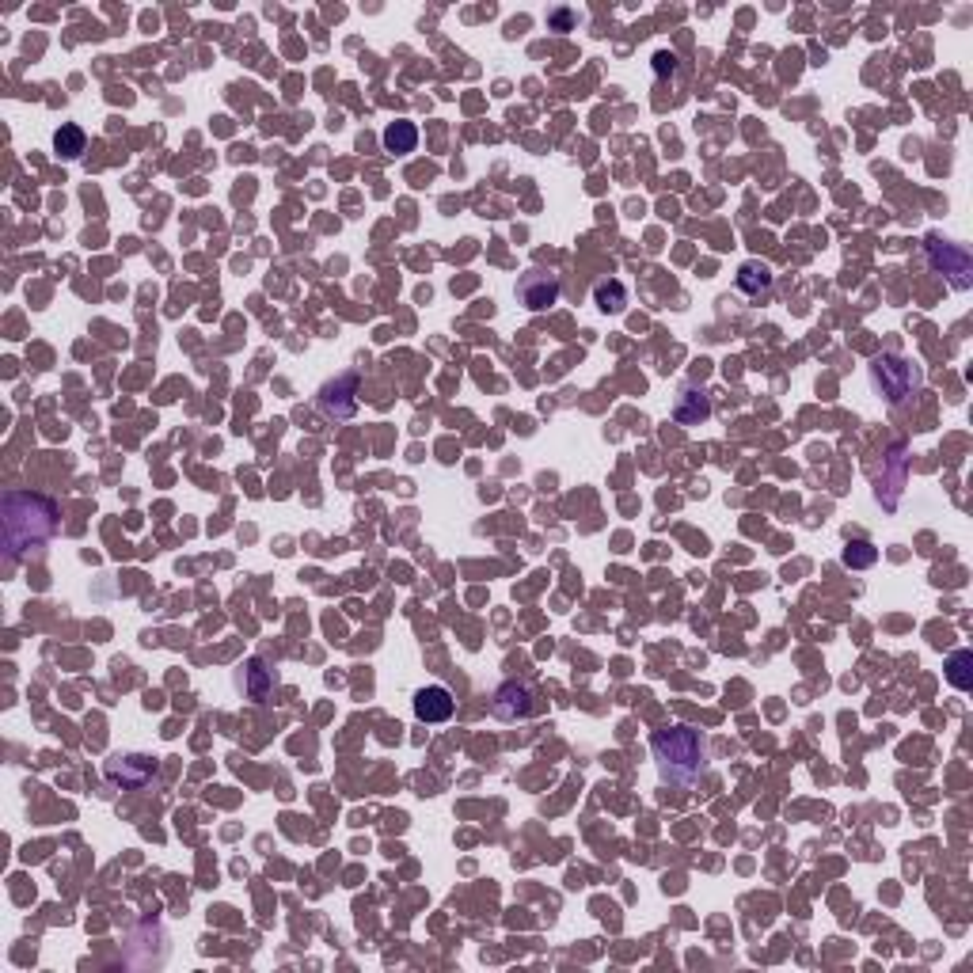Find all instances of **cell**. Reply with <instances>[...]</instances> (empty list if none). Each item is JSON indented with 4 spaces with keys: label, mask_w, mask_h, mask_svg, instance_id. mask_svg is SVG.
I'll return each instance as SVG.
<instances>
[{
    "label": "cell",
    "mask_w": 973,
    "mask_h": 973,
    "mask_svg": "<svg viewBox=\"0 0 973 973\" xmlns=\"http://www.w3.org/2000/svg\"><path fill=\"white\" fill-rule=\"evenodd\" d=\"M650 749H654V761H658L662 780L681 783V787L700 780L707 749H704V738H700L692 726H669V730H658V734L650 738Z\"/></svg>",
    "instance_id": "cell-2"
},
{
    "label": "cell",
    "mask_w": 973,
    "mask_h": 973,
    "mask_svg": "<svg viewBox=\"0 0 973 973\" xmlns=\"http://www.w3.org/2000/svg\"><path fill=\"white\" fill-rule=\"evenodd\" d=\"M533 692L517 681H506V685L495 692V715L502 723H517V719H529L533 715Z\"/></svg>",
    "instance_id": "cell-9"
},
{
    "label": "cell",
    "mask_w": 973,
    "mask_h": 973,
    "mask_svg": "<svg viewBox=\"0 0 973 973\" xmlns=\"http://www.w3.org/2000/svg\"><path fill=\"white\" fill-rule=\"evenodd\" d=\"M453 707H457V700H453V692L445 685H430L415 696V715H419L422 723H445V719H453Z\"/></svg>",
    "instance_id": "cell-10"
},
{
    "label": "cell",
    "mask_w": 973,
    "mask_h": 973,
    "mask_svg": "<svg viewBox=\"0 0 973 973\" xmlns=\"http://www.w3.org/2000/svg\"><path fill=\"white\" fill-rule=\"evenodd\" d=\"M871 381H875V388L886 396V403H905L909 396H913V388L920 384V377H916V369L901 354H882V358H875L871 362Z\"/></svg>",
    "instance_id": "cell-3"
},
{
    "label": "cell",
    "mask_w": 973,
    "mask_h": 973,
    "mask_svg": "<svg viewBox=\"0 0 973 973\" xmlns=\"http://www.w3.org/2000/svg\"><path fill=\"white\" fill-rule=\"evenodd\" d=\"M0 517H4V555L12 563L39 552L42 544L58 533L61 521L58 506L50 498L35 495V491H8L0 502Z\"/></svg>",
    "instance_id": "cell-1"
},
{
    "label": "cell",
    "mask_w": 973,
    "mask_h": 973,
    "mask_svg": "<svg viewBox=\"0 0 973 973\" xmlns=\"http://www.w3.org/2000/svg\"><path fill=\"white\" fill-rule=\"evenodd\" d=\"M270 685H274V673H270L259 658H251L248 669H244V688H248L251 700H267Z\"/></svg>",
    "instance_id": "cell-15"
},
{
    "label": "cell",
    "mask_w": 973,
    "mask_h": 973,
    "mask_svg": "<svg viewBox=\"0 0 973 973\" xmlns=\"http://www.w3.org/2000/svg\"><path fill=\"white\" fill-rule=\"evenodd\" d=\"M593 305L601 308V312H609V316H620L628 308V289H624V282H616V278L597 282L593 286Z\"/></svg>",
    "instance_id": "cell-13"
},
{
    "label": "cell",
    "mask_w": 973,
    "mask_h": 973,
    "mask_svg": "<svg viewBox=\"0 0 973 973\" xmlns=\"http://www.w3.org/2000/svg\"><path fill=\"white\" fill-rule=\"evenodd\" d=\"M738 289H742L745 297H761V293L772 289V270L764 267V263H745L738 270Z\"/></svg>",
    "instance_id": "cell-14"
},
{
    "label": "cell",
    "mask_w": 973,
    "mask_h": 973,
    "mask_svg": "<svg viewBox=\"0 0 973 973\" xmlns=\"http://www.w3.org/2000/svg\"><path fill=\"white\" fill-rule=\"evenodd\" d=\"M878 559L875 544H867V540H848V548L840 552V563L844 567H852V571H863V567H871Z\"/></svg>",
    "instance_id": "cell-18"
},
{
    "label": "cell",
    "mask_w": 973,
    "mask_h": 973,
    "mask_svg": "<svg viewBox=\"0 0 973 973\" xmlns=\"http://www.w3.org/2000/svg\"><path fill=\"white\" fill-rule=\"evenodd\" d=\"M673 419L681 422V426H700V422L711 419V400H707V392H696V388L681 392V396H677V407H673Z\"/></svg>",
    "instance_id": "cell-11"
},
{
    "label": "cell",
    "mask_w": 973,
    "mask_h": 973,
    "mask_svg": "<svg viewBox=\"0 0 973 973\" xmlns=\"http://www.w3.org/2000/svg\"><path fill=\"white\" fill-rule=\"evenodd\" d=\"M905 468H909V457H905V445H894L890 457H882V472L875 479V495L886 510H894L901 502V491H905Z\"/></svg>",
    "instance_id": "cell-7"
},
{
    "label": "cell",
    "mask_w": 973,
    "mask_h": 973,
    "mask_svg": "<svg viewBox=\"0 0 973 973\" xmlns=\"http://www.w3.org/2000/svg\"><path fill=\"white\" fill-rule=\"evenodd\" d=\"M947 681H951L954 688H966L973 685V654L970 650H954L951 658H947Z\"/></svg>",
    "instance_id": "cell-17"
},
{
    "label": "cell",
    "mask_w": 973,
    "mask_h": 973,
    "mask_svg": "<svg viewBox=\"0 0 973 973\" xmlns=\"http://www.w3.org/2000/svg\"><path fill=\"white\" fill-rule=\"evenodd\" d=\"M84 145H88V137H84V130L73 126V122H65L58 134H54V149H58L65 160H77V156L84 153Z\"/></svg>",
    "instance_id": "cell-16"
},
{
    "label": "cell",
    "mask_w": 973,
    "mask_h": 973,
    "mask_svg": "<svg viewBox=\"0 0 973 973\" xmlns=\"http://www.w3.org/2000/svg\"><path fill=\"white\" fill-rule=\"evenodd\" d=\"M156 776L153 757H141V753H118L107 761V780L118 787H145Z\"/></svg>",
    "instance_id": "cell-8"
},
{
    "label": "cell",
    "mask_w": 973,
    "mask_h": 973,
    "mask_svg": "<svg viewBox=\"0 0 973 973\" xmlns=\"http://www.w3.org/2000/svg\"><path fill=\"white\" fill-rule=\"evenodd\" d=\"M559 274H548V270H529L517 278V301L529 308V312H548V308L559 301Z\"/></svg>",
    "instance_id": "cell-5"
},
{
    "label": "cell",
    "mask_w": 973,
    "mask_h": 973,
    "mask_svg": "<svg viewBox=\"0 0 973 973\" xmlns=\"http://www.w3.org/2000/svg\"><path fill=\"white\" fill-rule=\"evenodd\" d=\"M654 73H658V77H666V73H677V58H673V54H666V50H662V54H658V58H654Z\"/></svg>",
    "instance_id": "cell-19"
},
{
    "label": "cell",
    "mask_w": 973,
    "mask_h": 973,
    "mask_svg": "<svg viewBox=\"0 0 973 973\" xmlns=\"http://www.w3.org/2000/svg\"><path fill=\"white\" fill-rule=\"evenodd\" d=\"M924 251H928L932 270H939L954 289L973 286V259L962 244H951V240H943V236H928V240H924Z\"/></svg>",
    "instance_id": "cell-4"
},
{
    "label": "cell",
    "mask_w": 973,
    "mask_h": 973,
    "mask_svg": "<svg viewBox=\"0 0 973 973\" xmlns=\"http://www.w3.org/2000/svg\"><path fill=\"white\" fill-rule=\"evenodd\" d=\"M384 153L392 156H407L415 153V145H419V130H415V122H392L388 130H384Z\"/></svg>",
    "instance_id": "cell-12"
},
{
    "label": "cell",
    "mask_w": 973,
    "mask_h": 973,
    "mask_svg": "<svg viewBox=\"0 0 973 973\" xmlns=\"http://www.w3.org/2000/svg\"><path fill=\"white\" fill-rule=\"evenodd\" d=\"M320 411L335 422L350 419V415L358 411V373H343V377H335L331 384H324V392H320Z\"/></svg>",
    "instance_id": "cell-6"
}]
</instances>
